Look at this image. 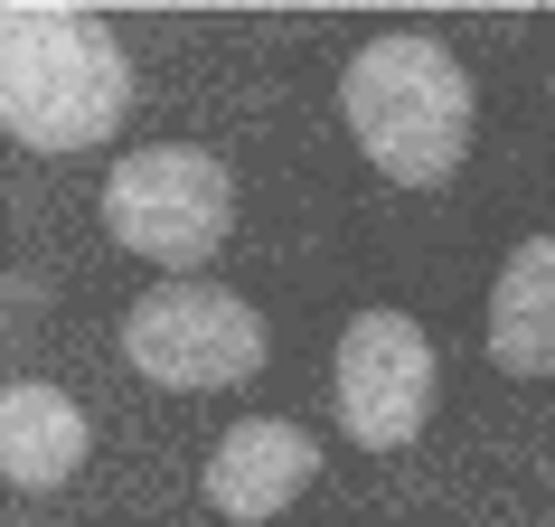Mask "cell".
<instances>
[{
	"mask_svg": "<svg viewBox=\"0 0 555 527\" xmlns=\"http://www.w3.org/2000/svg\"><path fill=\"white\" fill-rule=\"evenodd\" d=\"M0 114L29 151H94L132 114V48L86 10L20 0L0 20Z\"/></svg>",
	"mask_w": 555,
	"mask_h": 527,
	"instance_id": "1",
	"label": "cell"
},
{
	"mask_svg": "<svg viewBox=\"0 0 555 527\" xmlns=\"http://www.w3.org/2000/svg\"><path fill=\"white\" fill-rule=\"evenodd\" d=\"M339 114H349L358 151L377 160L396 189H442L470 151V76L462 57L424 29L367 38L339 76Z\"/></svg>",
	"mask_w": 555,
	"mask_h": 527,
	"instance_id": "2",
	"label": "cell"
},
{
	"mask_svg": "<svg viewBox=\"0 0 555 527\" xmlns=\"http://www.w3.org/2000/svg\"><path fill=\"white\" fill-rule=\"evenodd\" d=\"M122 358H132L151 386L217 396V386H245L263 368V311L245 293H227V283H207V273H170L160 293L132 301Z\"/></svg>",
	"mask_w": 555,
	"mask_h": 527,
	"instance_id": "3",
	"label": "cell"
},
{
	"mask_svg": "<svg viewBox=\"0 0 555 527\" xmlns=\"http://www.w3.org/2000/svg\"><path fill=\"white\" fill-rule=\"evenodd\" d=\"M104 227L142 264H207L235 227V179L198 142H151L132 160H114V179H104Z\"/></svg>",
	"mask_w": 555,
	"mask_h": 527,
	"instance_id": "4",
	"label": "cell"
},
{
	"mask_svg": "<svg viewBox=\"0 0 555 527\" xmlns=\"http://www.w3.org/2000/svg\"><path fill=\"white\" fill-rule=\"evenodd\" d=\"M339 434L358 452H396V442L424 434V414H434V386H442V358L434 339L405 321V311H358L339 330Z\"/></svg>",
	"mask_w": 555,
	"mask_h": 527,
	"instance_id": "5",
	"label": "cell"
},
{
	"mask_svg": "<svg viewBox=\"0 0 555 527\" xmlns=\"http://www.w3.org/2000/svg\"><path fill=\"white\" fill-rule=\"evenodd\" d=\"M311 480H321V442L301 434V424H273V414L235 424V434L207 452V509H217V518H235V527L283 518Z\"/></svg>",
	"mask_w": 555,
	"mask_h": 527,
	"instance_id": "6",
	"label": "cell"
},
{
	"mask_svg": "<svg viewBox=\"0 0 555 527\" xmlns=\"http://www.w3.org/2000/svg\"><path fill=\"white\" fill-rule=\"evenodd\" d=\"M490 358L508 377H555V235H527L490 283Z\"/></svg>",
	"mask_w": 555,
	"mask_h": 527,
	"instance_id": "7",
	"label": "cell"
},
{
	"mask_svg": "<svg viewBox=\"0 0 555 527\" xmlns=\"http://www.w3.org/2000/svg\"><path fill=\"white\" fill-rule=\"evenodd\" d=\"M86 414L76 396L57 386H10L0 396V471H10V490H66L76 471H86Z\"/></svg>",
	"mask_w": 555,
	"mask_h": 527,
	"instance_id": "8",
	"label": "cell"
}]
</instances>
